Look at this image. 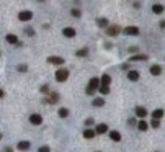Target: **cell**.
<instances>
[{
  "label": "cell",
  "mask_w": 165,
  "mask_h": 152,
  "mask_svg": "<svg viewBox=\"0 0 165 152\" xmlns=\"http://www.w3.org/2000/svg\"><path fill=\"white\" fill-rule=\"evenodd\" d=\"M98 92H100L101 95H108V93H110V87H106V85H100V87H98Z\"/></svg>",
  "instance_id": "cell-25"
},
{
  "label": "cell",
  "mask_w": 165,
  "mask_h": 152,
  "mask_svg": "<svg viewBox=\"0 0 165 152\" xmlns=\"http://www.w3.org/2000/svg\"><path fill=\"white\" fill-rule=\"evenodd\" d=\"M54 77H56V80H57L59 84L65 82V80L69 79V69H64V67H62V69H59V70H56V75H54Z\"/></svg>",
  "instance_id": "cell-2"
},
{
  "label": "cell",
  "mask_w": 165,
  "mask_h": 152,
  "mask_svg": "<svg viewBox=\"0 0 165 152\" xmlns=\"http://www.w3.org/2000/svg\"><path fill=\"white\" fill-rule=\"evenodd\" d=\"M30 123L34 124V126H39V124H43V116L38 115V113H33V115L30 116Z\"/></svg>",
  "instance_id": "cell-5"
},
{
  "label": "cell",
  "mask_w": 165,
  "mask_h": 152,
  "mask_svg": "<svg viewBox=\"0 0 165 152\" xmlns=\"http://www.w3.org/2000/svg\"><path fill=\"white\" fill-rule=\"evenodd\" d=\"M2 137H3V134H2V133H0V139H2Z\"/></svg>",
  "instance_id": "cell-39"
},
{
  "label": "cell",
  "mask_w": 165,
  "mask_h": 152,
  "mask_svg": "<svg viewBox=\"0 0 165 152\" xmlns=\"http://www.w3.org/2000/svg\"><path fill=\"white\" fill-rule=\"evenodd\" d=\"M25 31H26V34H28V36H34V30H33V28H26Z\"/></svg>",
  "instance_id": "cell-32"
},
{
  "label": "cell",
  "mask_w": 165,
  "mask_h": 152,
  "mask_svg": "<svg viewBox=\"0 0 165 152\" xmlns=\"http://www.w3.org/2000/svg\"><path fill=\"white\" fill-rule=\"evenodd\" d=\"M3 96H5V92H3V90H2V88H0V100H2V98H3Z\"/></svg>",
  "instance_id": "cell-37"
},
{
  "label": "cell",
  "mask_w": 165,
  "mask_h": 152,
  "mask_svg": "<svg viewBox=\"0 0 165 152\" xmlns=\"http://www.w3.org/2000/svg\"><path fill=\"white\" fill-rule=\"evenodd\" d=\"M139 31H141V30H139L138 26H126V28L123 30V33L128 34V36H138Z\"/></svg>",
  "instance_id": "cell-4"
},
{
  "label": "cell",
  "mask_w": 165,
  "mask_h": 152,
  "mask_svg": "<svg viewBox=\"0 0 165 152\" xmlns=\"http://www.w3.org/2000/svg\"><path fill=\"white\" fill-rule=\"evenodd\" d=\"M110 139L114 141V142H119V141H121V134H119L118 131H110Z\"/></svg>",
  "instance_id": "cell-18"
},
{
  "label": "cell",
  "mask_w": 165,
  "mask_h": 152,
  "mask_svg": "<svg viewBox=\"0 0 165 152\" xmlns=\"http://www.w3.org/2000/svg\"><path fill=\"white\" fill-rule=\"evenodd\" d=\"M147 59H149L147 54H134V56L131 57V61H147Z\"/></svg>",
  "instance_id": "cell-22"
},
{
  "label": "cell",
  "mask_w": 165,
  "mask_h": 152,
  "mask_svg": "<svg viewBox=\"0 0 165 152\" xmlns=\"http://www.w3.org/2000/svg\"><path fill=\"white\" fill-rule=\"evenodd\" d=\"M136 116H138V118H141V119H144L147 116V110L144 108V106H138V108H136Z\"/></svg>",
  "instance_id": "cell-12"
},
{
  "label": "cell",
  "mask_w": 165,
  "mask_h": 152,
  "mask_svg": "<svg viewBox=\"0 0 165 152\" xmlns=\"http://www.w3.org/2000/svg\"><path fill=\"white\" fill-rule=\"evenodd\" d=\"M57 115L61 116V118H67V116H69V110L67 108H59Z\"/></svg>",
  "instance_id": "cell-26"
},
{
  "label": "cell",
  "mask_w": 165,
  "mask_h": 152,
  "mask_svg": "<svg viewBox=\"0 0 165 152\" xmlns=\"http://www.w3.org/2000/svg\"><path fill=\"white\" fill-rule=\"evenodd\" d=\"M138 128H139V131H147V128H149V124H147L144 119H141V121L138 123Z\"/></svg>",
  "instance_id": "cell-27"
},
{
  "label": "cell",
  "mask_w": 165,
  "mask_h": 152,
  "mask_svg": "<svg viewBox=\"0 0 165 152\" xmlns=\"http://www.w3.org/2000/svg\"><path fill=\"white\" fill-rule=\"evenodd\" d=\"M128 79L131 82H138L139 80V72L138 70H128Z\"/></svg>",
  "instance_id": "cell-14"
},
{
  "label": "cell",
  "mask_w": 165,
  "mask_h": 152,
  "mask_svg": "<svg viewBox=\"0 0 165 152\" xmlns=\"http://www.w3.org/2000/svg\"><path fill=\"white\" fill-rule=\"evenodd\" d=\"M110 84H111V77L108 74H103L101 79H100V85H106V87H110Z\"/></svg>",
  "instance_id": "cell-16"
},
{
  "label": "cell",
  "mask_w": 165,
  "mask_h": 152,
  "mask_svg": "<svg viewBox=\"0 0 165 152\" xmlns=\"http://www.w3.org/2000/svg\"><path fill=\"white\" fill-rule=\"evenodd\" d=\"M31 18H33V12L31 10H23V12L18 13V20H22V22H30Z\"/></svg>",
  "instance_id": "cell-3"
},
{
  "label": "cell",
  "mask_w": 165,
  "mask_h": 152,
  "mask_svg": "<svg viewBox=\"0 0 165 152\" xmlns=\"http://www.w3.org/2000/svg\"><path fill=\"white\" fill-rule=\"evenodd\" d=\"M62 34H64L65 38H75L77 31H75V28H72V26H67V28L62 30Z\"/></svg>",
  "instance_id": "cell-10"
},
{
  "label": "cell",
  "mask_w": 165,
  "mask_h": 152,
  "mask_svg": "<svg viewBox=\"0 0 165 152\" xmlns=\"http://www.w3.org/2000/svg\"><path fill=\"white\" fill-rule=\"evenodd\" d=\"M95 136H97V134H95L93 129H85L83 131V137H85V139H93Z\"/></svg>",
  "instance_id": "cell-21"
},
{
  "label": "cell",
  "mask_w": 165,
  "mask_h": 152,
  "mask_svg": "<svg viewBox=\"0 0 165 152\" xmlns=\"http://www.w3.org/2000/svg\"><path fill=\"white\" fill-rule=\"evenodd\" d=\"M128 124H129V126H134V124H136V119H129V121H128Z\"/></svg>",
  "instance_id": "cell-35"
},
{
  "label": "cell",
  "mask_w": 165,
  "mask_h": 152,
  "mask_svg": "<svg viewBox=\"0 0 165 152\" xmlns=\"http://www.w3.org/2000/svg\"><path fill=\"white\" fill-rule=\"evenodd\" d=\"M92 124H93V119H92V118H87V119H85V126H87V128L92 126Z\"/></svg>",
  "instance_id": "cell-34"
},
{
  "label": "cell",
  "mask_w": 165,
  "mask_h": 152,
  "mask_svg": "<svg viewBox=\"0 0 165 152\" xmlns=\"http://www.w3.org/2000/svg\"><path fill=\"white\" fill-rule=\"evenodd\" d=\"M59 102V93L57 92H52V93H48V98H46V103L49 105H54V103Z\"/></svg>",
  "instance_id": "cell-6"
},
{
  "label": "cell",
  "mask_w": 165,
  "mask_h": 152,
  "mask_svg": "<svg viewBox=\"0 0 165 152\" xmlns=\"http://www.w3.org/2000/svg\"><path fill=\"white\" fill-rule=\"evenodd\" d=\"M3 152H13V149H12V147H5V151H3Z\"/></svg>",
  "instance_id": "cell-38"
},
{
  "label": "cell",
  "mask_w": 165,
  "mask_h": 152,
  "mask_svg": "<svg viewBox=\"0 0 165 152\" xmlns=\"http://www.w3.org/2000/svg\"><path fill=\"white\" fill-rule=\"evenodd\" d=\"M39 90H41V93H44V95H48V93H49V85H48V84L41 85V88H39Z\"/></svg>",
  "instance_id": "cell-29"
},
{
  "label": "cell",
  "mask_w": 165,
  "mask_h": 152,
  "mask_svg": "<svg viewBox=\"0 0 165 152\" xmlns=\"http://www.w3.org/2000/svg\"><path fill=\"white\" fill-rule=\"evenodd\" d=\"M150 126H152V128H159L160 121H159V119H152V121H150Z\"/></svg>",
  "instance_id": "cell-31"
},
{
  "label": "cell",
  "mask_w": 165,
  "mask_h": 152,
  "mask_svg": "<svg viewBox=\"0 0 165 152\" xmlns=\"http://www.w3.org/2000/svg\"><path fill=\"white\" fill-rule=\"evenodd\" d=\"M71 15L74 16V18H80V16H82V12H80L79 8H72L71 10Z\"/></svg>",
  "instance_id": "cell-28"
},
{
  "label": "cell",
  "mask_w": 165,
  "mask_h": 152,
  "mask_svg": "<svg viewBox=\"0 0 165 152\" xmlns=\"http://www.w3.org/2000/svg\"><path fill=\"white\" fill-rule=\"evenodd\" d=\"M150 74H152V75H160V74H162V67H160L159 64L150 65Z\"/></svg>",
  "instance_id": "cell-17"
},
{
  "label": "cell",
  "mask_w": 165,
  "mask_h": 152,
  "mask_svg": "<svg viewBox=\"0 0 165 152\" xmlns=\"http://www.w3.org/2000/svg\"><path fill=\"white\" fill-rule=\"evenodd\" d=\"M28 70V65L26 64H20L18 65V72H26Z\"/></svg>",
  "instance_id": "cell-30"
},
{
  "label": "cell",
  "mask_w": 165,
  "mask_h": 152,
  "mask_svg": "<svg viewBox=\"0 0 165 152\" xmlns=\"http://www.w3.org/2000/svg\"><path fill=\"white\" fill-rule=\"evenodd\" d=\"M38 152H51V149H49L48 146H43V147H39V151Z\"/></svg>",
  "instance_id": "cell-33"
},
{
  "label": "cell",
  "mask_w": 165,
  "mask_h": 152,
  "mask_svg": "<svg viewBox=\"0 0 165 152\" xmlns=\"http://www.w3.org/2000/svg\"><path fill=\"white\" fill-rule=\"evenodd\" d=\"M97 152H100V151H97Z\"/></svg>",
  "instance_id": "cell-40"
},
{
  "label": "cell",
  "mask_w": 165,
  "mask_h": 152,
  "mask_svg": "<svg viewBox=\"0 0 165 152\" xmlns=\"http://www.w3.org/2000/svg\"><path fill=\"white\" fill-rule=\"evenodd\" d=\"M152 12L155 13V15H162V13H164V5H162V3H154V5H152Z\"/></svg>",
  "instance_id": "cell-15"
},
{
  "label": "cell",
  "mask_w": 165,
  "mask_h": 152,
  "mask_svg": "<svg viewBox=\"0 0 165 152\" xmlns=\"http://www.w3.org/2000/svg\"><path fill=\"white\" fill-rule=\"evenodd\" d=\"M92 105H93V106H97V108H100V106H103V105H105V100L101 98V96H97V98H93Z\"/></svg>",
  "instance_id": "cell-20"
},
{
  "label": "cell",
  "mask_w": 165,
  "mask_h": 152,
  "mask_svg": "<svg viewBox=\"0 0 165 152\" xmlns=\"http://www.w3.org/2000/svg\"><path fill=\"white\" fill-rule=\"evenodd\" d=\"M75 56L77 57H85V56H88V47H83V49H79L75 53Z\"/></svg>",
  "instance_id": "cell-23"
},
{
  "label": "cell",
  "mask_w": 165,
  "mask_h": 152,
  "mask_svg": "<svg viewBox=\"0 0 165 152\" xmlns=\"http://www.w3.org/2000/svg\"><path fill=\"white\" fill-rule=\"evenodd\" d=\"M132 5H134V8H141V3H139V2H134Z\"/></svg>",
  "instance_id": "cell-36"
},
{
  "label": "cell",
  "mask_w": 165,
  "mask_h": 152,
  "mask_svg": "<svg viewBox=\"0 0 165 152\" xmlns=\"http://www.w3.org/2000/svg\"><path fill=\"white\" fill-rule=\"evenodd\" d=\"M108 131V126L105 123H100L97 128H95V134H105Z\"/></svg>",
  "instance_id": "cell-13"
},
{
  "label": "cell",
  "mask_w": 165,
  "mask_h": 152,
  "mask_svg": "<svg viewBox=\"0 0 165 152\" xmlns=\"http://www.w3.org/2000/svg\"><path fill=\"white\" fill-rule=\"evenodd\" d=\"M119 31H121V28L118 25H111L106 28V34L108 36H116V34H119Z\"/></svg>",
  "instance_id": "cell-8"
},
{
  "label": "cell",
  "mask_w": 165,
  "mask_h": 152,
  "mask_svg": "<svg viewBox=\"0 0 165 152\" xmlns=\"http://www.w3.org/2000/svg\"><path fill=\"white\" fill-rule=\"evenodd\" d=\"M164 116V110L162 108H159V110H154L152 111V119H159L160 121V118Z\"/></svg>",
  "instance_id": "cell-19"
},
{
  "label": "cell",
  "mask_w": 165,
  "mask_h": 152,
  "mask_svg": "<svg viewBox=\"0 0 165 152\" xmlns=\"http://www.w3.org/2000/svg\"><path fill=\"white\" fill-rule=\"evenodd\" d=\"M5 39H7V43H10V44H16V46H22V43H20V39H18V36H16V34H7Z\"/></svg>",
  "instance_id": "cell-9"
},
{
  "label": "cell",
  "mask_w": 165,
  "mask_h": 152,
  "mask_svg": "<svg viewBox=\"0 0 165 152\" xmlns=\"http://www.w3.org/2000/svg\"><path fill=\"white\" fill-rule=\"evenodd\" d=\"M98 87H100V79H98V77H92V79H90V82H88V87L85 88V93L88 96H93L95 92L98 90Z\"/></svg>",
  "instance_id": "cell-1"
},
{
  "label": "cell",
  "mask_w": 165,
  "mask_h": 152,
  "mask_svg": "<svg viewBox=\"0 0 165 152\" xmlns=\"http://www.w3.org/2000/svg\"><path fill=\"white\" fill-rule=\"evenodd\" d=\"M48 64L62 65V64H64V57H59V56H51V57H48Z\"/></svg>",
  "instance_id": "cell-7"
},
{
  "label": "cell",
  "mask_w": 165,
  "mask_h": 152,
  "mask_svg": "<svg viewBox=\"0 0 165 152\" xmlns=\"http://www.w3.org/2000/svg\"><path fill=\"white\" fill-rule=\"evenodd\" d=\"M30 146H31V144H30V141H20V142H18V146H16V149H18V151H22V152H25V151H28V149H30Z\"/></svg>",
  "instance_id": "cell-11"
},
{
  "label": "cell",
  "mask_w": 165,
  "mask_h": 152,
  "mask_svg": "<svg viewBox=\"0 0 165 152\" xmlns=\"http://www.w3.org/2000/svg\"><path fill=\"white\" fill-rule=\"evenodd\" d=\"M97 25L100 26V28H108V20L106 18H98L97 20Z\"/></svg>",
  "instance_id": "cell-24"
}]
</instances>
